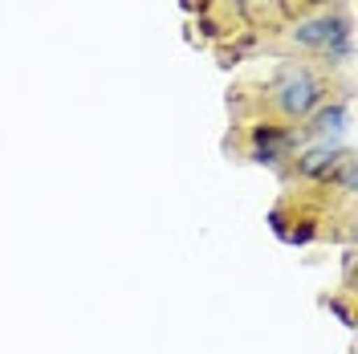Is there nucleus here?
Wrapping results in <instances>:
<instances>
[{"instance_id": "3", "label": "nucleus", "mask_w": 358, "mask_h": 354, "mask_svg": "<svg viewBox=\"0 0 358 354\" xmlns=\"http://www.w3.org/2000/svg\"><path fill=\"white\" fill-rule=\"evenodd\" d=\"M346 155H355V151L342 143H313L293 155V171H297V179H310V183H330V176Z\"/></svg>"}, {"instance_id": "10", "label": "nucleus", "mask_w": 358, "mask_h": 354, "mask_svg": "<svg viewBox=\"0 0 358 354\" xmlns=\"http://www.w3.org/2000/svg\"><path fill=\"white\" fill-rule=\"evenodd\" d=\"M179 4H183V8H187V13H196V0H179Z\"/></svg>"}, {"instance_id": "4", "label": "nucleus", "mask_w": 358, "mask_h": 354, "mask_svg": "<svg viewBox=\"0 0 358 354\" xmlns=\"http://www.w3.org/2000/svg\"><path fill=\"white\" fill-rule=\"evenodd\" d=\"M346 127H350V94L334 98V102H322L297 134H301V143H338V134Z\"/></svg>"}, {"instance_id": "9", "label": "nucleus", "mask_w": 358, "mask_h": 354, "mask_svg": "<svg viewBox=\"0 0 358 354\" xmlns=\"http://www.w3.org/2000/svg\"><path fill=\"white\" fill-rule=\"evenodd\" d=\"M200 33H203V37H212V41H216V37H224V29L212 21V17H200Z\"/></svg>"}, {"instance_id": "6", "label": "nucleus", "mask_w": 358, "mask_h": 354, "mask_svg": "<svg viewBox=\"0 0 358 354\" xmlns=\"http://www.w3.org/2000/svg\"><path fill=\"white\" fill-rule=\"evenodd\" d=\"M330 187H338L342 196H355V155H346L338 163V171L330 176Z\"/></svg>"}, {"instance_id": "2", "label": "nucleus", "mask_w": 358, "mask_h": 354, "mask_svg": "<svg viewBox=\"0 0 358 354\" xmlns=\"http://www.w3.org/2000/svg\"><path fill=\"white\" fill-rule=\"evenodd\" d=\"M289 45L317 53L326 66H342L355 53V24L346 13H317V17H301L289 24Z\"/></svg>"}, {"instance_id": "8", "label": "nucleus", "mask_w": 358, "mask_h": 354, "mask_svg": "<svg viewBox=\"0 0 358 354\" xmlns=\"http://www.w3.org/2000/svg\"><path fill=\"white\" fill-rule=\"evenodd\" d=\"M326 310H334L338 318H342V326H350V330H355V313H350V306H346V302H338V297H326Z\"/></svg>"}, {"instance_id": "1", "label": "nucleus", "mask_w": 358, "mask_h": 354, "mask_svg": "<svg viewBox=\"0 0 358 354\" xmlns=\"http://www.w3.org/2000/svg\"><path fill=\"white\" fill-rule=\"evenodd\" d=\"M265 102L277 122L293 127V122H306L322 102H330V82L301 62H281L265 90Z\"/></svg>"}, {"instance_id": "5", "label": "nucleus", "mask_w": 358, "mask_h": 354, "mask_svg": "<svg viewBox=\"0 0 358 354\" xmlns=\"http://www.w3.org/2000/svg\"><path fill=\"white\" fill-rule=\"evenodd\" d=\"M289 224H293V228H289V236H285V244H293V248L313 244V241H317V232H322L313 216H301V220H289Z\"/></svg>"}, {"instance_id": "7", "label": "nucleus", "mask_w": 358, "mask_h": 354, "mask_svg": "<svg viewBox=\"0 0 358 354\" xmlns=\"http://www.w3.org/2000/svg\"><path fill=\"white\" fill-rule=\"evenodd\" d=\"M265 224H268V232H273L277 241H285V236H289V212H285L281 204H277V208H268Z\"/></svg>"}]
</instances>
